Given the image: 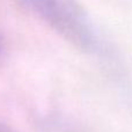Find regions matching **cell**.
<instances>
[{
    "instance_id": "obj_1",
    "label": "cell",
    "mask_w": 132,
    "mask_h": 132,
    "mask_svg": "<svg viewBox=\"0 0 132 132\" xmlns=\"http://www.w3.org/2000/svg\"><path fill=\"white\" fill-rule=\"evenodd\" d=\"M56 34L84 52L100 48V35L80 0H18Z\"/></svg>"
},
{
    "instance_id": "obj_2",
    "label": "cell",
    "mask_w": 132,
    "mask_h": 132,
    "mask_svg": "<svg viewBox=\"0 0 132 132\" xmlns=\"http://www.w3.org/2000/svg\"><path fill=\"white\" fill-rule=\"evenodd\" d=\"M0 132H18V131H15L13 128L8 126L7 124L0 122Z\"/></svg>"
},
{
    "instance_id": "obj_3",
    "label": "cell",
    "mask_w": 132,
    "mask_h": 132,
    "mask_svg": "<svg viewBox=\"0 0 132 132\" xmlns=\"http://www.w3.org/2000/svg\"><path fill=\"white\" fill-rule=\"evenodd\" d=\"M1 45L2 44H1V39H0V52H1Z\"/></svg>"
}]
</instances>
